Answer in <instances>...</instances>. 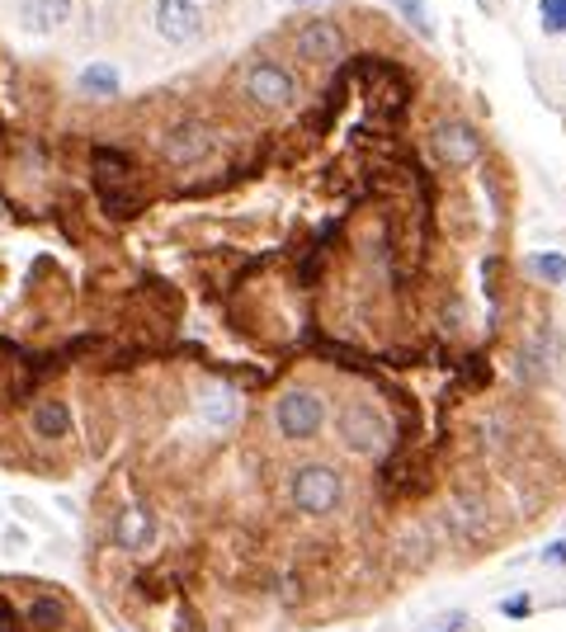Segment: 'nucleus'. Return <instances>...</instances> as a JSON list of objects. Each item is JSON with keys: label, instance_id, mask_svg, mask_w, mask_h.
Returning a JSON list of instances; mask_svg holds the SVG:
<instances>
[{"label": "nucleus", "instance_id": "1", "mask_svg": "<svg viewBox=\"0 0 566 632\" xmlns=\"http://www.w3.org/2000/svg\"><path fill=\"white\" fill-rule=\"evenodd\" d=\"M269 425L288 443H311L331 425V401L321 392H311V387H283L274 397V406H269Z\"/></svg>", "mask_w": 566, "mask_h": 632}, {"label": "nucleus", "instance_id": "2", "mask_svg": "<svg viewBox=\"0 0 566 632\" xmlns=\"http://www.w3.org/2000/svg\"><path fill=\"white\" fill-rule=\"evenodd\" d=\"M288 506L303 514V520H331V514L345 506V477L331 463H303L293 467L288 477Z\"/></svg>", "mask_w": 566, "mask_h": 632}, {"label": "nucleus", "instance_id": "3", "mask_svg": "<svg viewBox=\"0 0 566 632\" xmlns=\"http://www.w3.org/2000/svg\"><path fill=\"white\" fill-rule=\"evenodd\" d=\"M335 439L345 443V453H359V458H382L392 449V425L373 401H345L335 411Z\"/></svg>", "mask_w": 566, "mask_h": 632}, {"label": "nucleus", "instance_id": "4", "mask_svg": "<svg viewBox=\"0 0 566 632\" xmlns=\"http://www.w3.org/2000/svg\"><path fill=\"white\" fill-rule=\"evenodd\" d=\"M241 85H246V95L260 109H269V113L297 105V81H293V71L279 66V62H255V66H246V81H241Z\"/></svg>", "mask_w": 566, "mask_h": 632}, {"label": "nucleus", "instance_id": "5", "mask_svg": "<svg viewBox=\"0 0 566 632\" xmlns=\"http://www.w3.org/2000/svg\"><path fill=\"white\" fill-rule=\"evenodd\" d=\"M430 147L448 170H467V166H477V156H481V133L467 119H444L434 127Z\"/></svg>", "mask_w": 566, "mask_h": 632}, {"label": "nucleus", "instance_id": "6", "mask_svg": "<svg viewBox=\"0 0 566 632\" xmlns=\"http://www.w3.org/2000/svg\"><path fill=\"white\" fill-rule=\"evenodd\" d=\"M151 20H156V34H161L170 48H184V42H194L204 34V10H198L194 0H156Z\"/></svg>", "mask_w": 566, "mask_h": 632}, {"label": "nucleus", "instance_id": "7", "mask_svg": "<svg viewBox=\"0 0 566 632\" xmlns=\"http://www.w3.org/2000/svg\"><path fill=\"white\" fill-rule=\"evenodd\" d=\"M208 151H212V127L198 123V119H180L161 137V156L170 166H194V161H204Z\"/></svg>", "mask_w": 566, "mask_h": 632}, {"label": "nucleus", "instance_id": "8", "mask_svg": "<svg viewBox=\"0 0 566 632\" xmlns=\"http://www.w3.org/2000/svg\"><path fill=\"white\" fill-rule=\"evenodd\" d=\"M293 48L303 52L307 62H335V57L345 52V34H340L335 20H307V24H297Z\"/></svg>", "mask_w": 566, "mask_h": 632}, {"label": "nucleus", "instance_id": "9", "mask_svg": "<svg viewBox=\"0 0 566 632\" xmlns=\"http://www.w3.org/2000/svg\"><path fill=\"white\" fill-rule=\"evenodd\" d=\"M444 524L463 543H472V538H487L491 534V510H487V500H481V496L458 491V496L448 500V510H444Z\"/></svg>", "mask_w": 566, "mask_h": 632}, {"label": "nucleus", "instance_id": "10", "mask_svg": "<svg viewBox=\"0 0 566 632\" xmlns=\"http://www.w3.org/2000/svg\"><path fill=\"white\" fill-rule=\"evenodd\" d=\"M71 14H76V0H24L20 24L28 34H57L71 24Z\"/></svg>", "mask_w": 566, "mask_h": 632}, {"label": "nucleus", "instance_id": "11", "mask_svg": "<svg viewBox=\"0 0 566 632\" xmlns=\"http://www.w3.org/2000/svg\"><path fill=\"white\" fill-rule=\"evenodd\" d=\"M113 543H119L123 552H147L156 543V520L142 506H127L119 514V524H113Z\"/></svg>", "mask_w": 566, "mask_h": 632}, {"label": "nucleus", "instance_id": "12", "mask_svg": "<svg viewBox=\"0 0 566 632\" xmlns=\"http://www.w3.org/2000/svg\"><path fill=\"white\" fill-rule=\"evenodd\" d=\"M28 429H34L38 439H66L71 435V406L66 401H57V397H48V401H38L34 411H28Z\"/></svg>", "mask_w": 566, "mask_h": 632}, {"label": "nucleus", "instance_id": "13", "mask_svg": "<svg viewBox=\"0 0 566 632\" xmlns=\"http://www.w3.org/2000/svg\"><path fill=\"white\" fill-rule=\"evenodd\" d=\"M119 71H113V66H104V62H99V66H85L81 71V76H76V90L85 95V99H113V95H119Z\"/></svg>", "mask_w": 566, "mask_h": 632}, {"label": "nucleus", "instance_id": "14", "mask_svg": "<svg viewBox=\"0 0 566 632\" xmlns=\"http://www.w3.org/2000/svg\"><path fill=\"white\" fill-rule=\"evenodd\" d=\"M198 411H204L208 425H232L236 421V397L226 392V387H208V392L198 397Z\"/></svg>", "mask_w": 566, "mask_h": 632}, {"label": "nucleus", "instance_id": "15", "mask_svg": "<svg viewBox=\"0 0 566 632\" xmlns=\"http://www.w3.org/2000/svg\"><path fill=\"white\" fill-rule=\"evenodd\" d=\"M524 269H529L538 283H566V255H557V251L529 255V260H524Z\"/></svg>", "mask_w": 566, "mask_h": 632}, {"label": "nucleus", "instance_id": "16", "mask_svg": "<svg viewBox=\"0 0 566 632\" xmlns=\"http://www.w3.org/2000/svg\"><path fill=\"white\" fill-rule=\"evenodd\" d=\"M62 619H66V609H62V599H52V595H42V599L28 605V623H34L38 632H52Z\"/></svg>", "mask_w": 566, "mask_h": 632}, {"label": "nucleus", "instance_id": "17", "mask_svg": "<svg viewBox=\"0 0 566 632\" xmlns=\"http://www.w3.org/2000/svg\"><path fill=\"white\" fill-rule=\"evenodd\" d=\"M392 5L402 10V20H406L410 28H416L420 38H434V20H430V14H424V5H420V0H392Z\"/></svg>", "mask_w": 566, "mask_h": 632}, {"label": "nucleus", "instance_id": "18", "mask_svg": "<svg viewBox=\"0 0 566 632\" xmlns=\"http://www.w3.org/2000/svg\"><path fill=\"white\" fill-rule=\"evenodd\" d=\"M538 24H543V34H566V0H543Z\"/></svg>", "mask_w": 566, "mask_h": 632}, {"label": "nucleus", "instance_id": "19", "mask_svg": "<svg viewBox=\"0 0 566 632\" xmlns=\"http://www.w3.org/2000/svg\"><path fill=\"white\" fill-rule=\"evenodd\" d=\"M95 170H99V180H104V184H113V180L127 175V161L119 151H95Z\"/></svg>", "mask_w": 566, "mask_h": 632}, {"label": "nucleus", "instance_id": "20", "mask_svg": "<svg viewBox=\"0 0 566 632\" xmlns=\"http://www.w3.org/2000/svg\"><path fill=\"white\" fill-rule=\"evenodd\" d=\"M538 562L543 567H566V528L552 543H543V552H538Z\"/></svg>", "mask_w": 566, "mask_h": 632}, {"label": "nucleus", "instance_id": "21", "mask_svg": "<svg viewBox=\"0 0 566 632\" xmlns=\"http://www.w3.org/2000/svg\"><path fill=\"white\" fill-rule=\"evenodd\" d=\"M28 548V534H24V528H5V534H0V552H5V557H14V552H24Z\"/></svg>", "mask_w": 566, "mask_h": 632}, {"label": "nucleus", "instance_id": "22", "mask_svg": "<svg viewBox=\"0 0 566 632\" xmlns=\"http://www.w3.org/2000/svg\"><path fill=\"white\" fill-rule=\"evenodd\" d=\"M501 613H505V619H529V613H533V605H529V595L501 599Z\"/></svg>", "mask_w": 566, "mask_h": 632}, {"label": "nucleus", "instance_id": "23", "mask_svg": "<svg viewBox=\"0 0 566 632\" xmlns=\"http://www.w3.org/2000/svg\"><path fill=\"white\" fill-rule=\"evenodd\" d=\"M424 632H467V613H444V619L430 623Z\"/></svg>", "mask_w": 566, "mask_h": 632}]
</instances>
